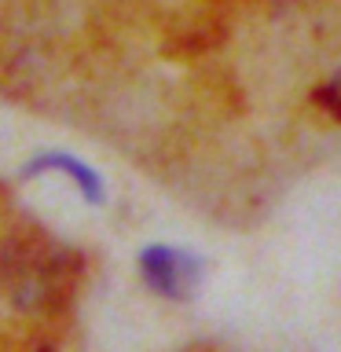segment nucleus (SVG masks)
Here are the masks:
<instances>
[{
	"label": "nucleus",
	"instance_id": "nucleus-3",
	"mask_svg": "<svg viewBox=\"0 0 341 352\" xmlns=\"http://www.w3.org/2000/svg\"><path fill=\"white\" fill-rule=\"evenodd\" d=\"M37 173H66L70 184L85 195V202H103V180L92 165H85L81 158L74 154H63V151H52V154H37L30 165H26V176H37Z\"/></svg>",
	"mask_w": 341,
	"mask_h": 352
},
{
	"label": "nucleus",
	"instance_id": "nucleus-2",
	"mask_svg": "<svg viewBox=\"0 0 341 352\" xmlns=\"http://www.w3.org/2000/svg\"><path fill=\"white\" fill-rule=\"evenodd\" d=\"M140 275L158 297L169 301H187L195 297V290L202 286V261L187 250L176 246H147L140 253Z\"/></svg>",
	"mask_w": 341,
	"mask_h": 352
},
{
	"label": "nucleus",
	"instance_id": "nucleus-4",
	"mask_svg": "<svg viewBox=\"0 0 341 352\" xmlns=\"http://www.w3.org/2000/svg\"><path fill=\"white\" fill-rule=\"evenodd\" d=\"M316 103L323 107L330 118H338V121H341V70L330 77V81H323V85L316 88Z\"/></svg>",
	"mask_w": 341,
	"mask_h": 352
},
{
	"label": "nucleus",
	"instance_id": "nucleus-1",
	"mask_svg": "<svg viewBox=\"0 0 341 352\" xmlns=\"http://www.w3.org/2000/svg\"><path fill=\"white\" fill-rule=\"evenodd\" d=\"M0 272H4V286L19 308L52 312V308L66 305L81 261L41 231H15L0 253Z\"/></svg>",
	"mask_w": 341,
	"mask_h": 352
}]
</instances>
